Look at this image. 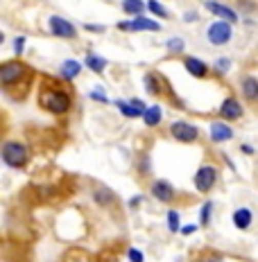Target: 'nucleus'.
<instances>
[{"mask_svg": "<svg viewBox=\"0 0 258 262\" xmlns=\"http://www.w3.org/2000/svg\"><path fill=\"white\" fill-rule=\"evenodd\" d=\"M41 106L50 113H66L70 106V97L66 91H59V89H52V91H43L41 95Z\"/></svg>", "mask_w": 258, "mask_h": 262, "instance_id": "obj_1", "label": "nucleus"}, {"mask_svg": "<svg viewBox=\"0 0 258 262\" xmlns=\"http://www.w3.org/2000/svg\"><path fill=\"white\" fill-rule=\"evenodd\" d=\"M3 163L14 170H21L27 163V147L23 143H16V140H9V143L3 145Z\"/></svg>", "mask_w": 258, "mask_h": 262, "instance_id": "obj_2", "label": "nucleus"}, {"mask_svg": "<svg viewBox=\"0 0 258 262\" xmlns=\"http://www.w3.org/2000/svg\"><path fill=\"white\" fill-rule=\"evenodd\" d=\"M25 77V66L21 61H5L0 66V81L3 86H12V84H18L21 79Z\"/></svg>", "mask_w": 258, "mask_h": 262, "instance_id": "obj_3", "label": "nucleus"}, {"mask_svg": "<svg viewBox=\"0 0 258 262\" xmlns=\"http://www.w3.org/2000/svg\"><path fill=\"white\" fill-rule=\"evenodd\" d=\"M215 181H217V170L213 165H208V163L195 172V188L200 190V192H204V194L211 192Z\"/></svg>", "mask_w": 258, "mask_h": 262, "instance_id": "obj_4", "label": "nucleus"}, {"mask_svg": "<svg viewBox=\"0 0 258 262\" xmlns=\"http://www.w3.org/2000/svg\"><path fill=\"white\" fill-rule=\"evenodd\" d=\"M208 41L213 43V46H227L229 41H231V25H229V20H215L211 27H208Z\"/></svg>", "mask_w": 258, "mask_h": 262, "instance_id": "obj_5", "label": "nucleus"}, {"mask_svg": "<svg viewBox=\"0 0 258 262\" xmlns=\"http://www.w3.org/2000/svg\"><path fill=\"white\" fill-rule=\"evenodd\" d=\"M170 134H172V138L179 140V143H193V140H197V136H200V129H197L195 124L179 120V122H174L172 127H170Z\"/></svg>", "mask_w": 258, "mask_h": 262, "instance_id": "obj_6", "label": "nucleus"}, {"mask_svg": "<svg viewBox=\"0 0 258 262\" xmlns=\"http://www.w3.org/2000/svg\"><path fill=\"white\" fill-rule=\"evenodd\" d=\"M48 27H50V32L54 36H62V39H75V36H77L75 25L70 23V20L62 18V16H52V18L48 20Z\"/></svg>", "mask_w": 258, "mask_h": 262, "instance_id": "obj_7", "label": "nucleus"}, {"mask_svg": "<svg viewBox=\"0 0 258 262\" xmlns=\"http://www.w3.org/2000/svg\"><path fill=\"white\" fill-rule=\"evenodd\" d=\"M118 30H131V32H158L161 25L156 23L154 18H145V16H136L134 20H125V23H118Z\"/></svg>", "mask_w": 258, "mask_h": 262, "instance_id": "obj_8", "label": "nucleus"}, {"mask_svg": "<svg viewBox=\"0 0 258 262\" xmlns=\"http://www.w3.org/2000/svg\"><path fill=\"white\" fill-rule=\"evenodd\" d=\"M206 9L211 14H215L220 20H229V23H238V14L233 12L231 7H227V5L217 3V0H208L206 3Z\"/></svg>", "mask_w": 258, "mask_h": 262, "instance_id": "obj_9", "label": "nucleus"}, {"mask_svg": "<svg viewBox=\"0 0 258 262\" xmlns=\"http://www.w3.org/2000/svg\"><path fill=\"white\" fill-rule=\"evenodd\" d=\"M220 116L224 120H240L243 118V104H240L235 97H227L220 106Z\"/></svg>", "mask_w": 258, "mask_h": 262, "instance_id": "obj_10", "label": "nucleus"}, {"mask_svg": "<svg viewBox=\"0 0 258 262\" xmlns=\"http://www.w3.org/2000/svg\"><path fill=\"white\" fill-rule=\"evenodd\" d=\"M152 196L161 204H168V201L174 199V188L168 181H154L152 183Z\"/></svg>", "mask_w": 258, "mask_h": 262, "instance_id": "obj_11", "label": "nucleus"}, {"mask_svg": "<svg viewBox=\"0 0 258 262\" xmlns=\"http://www.w3.org/2000/svg\"><path fill=\"white\" fill-rule=\"evenodd\" d=\"M233 138V131L229 124L224 122H213L211 124V140L213 143H227V140Z\"/></svg>", "mask_w": 258, "mask_h": 262, "instance_id": "obj_12", "label": "nucleus"}, {"mask_svg": "<svg viewBox=\"0 0 258 262\" xmlns=\"http://www.w3.org/2000/svg\"><path fill=\"white\" fill-rule=\"evenodd\" d=\"M186 70H188L193 77H206L208 75V66L202 61V59H197V57H188L186 59Z\"/></svg>", "mask_w": 258, "mask_h": 262, "instance_id": "obj_13", "label": "nucleus"}, {"mask_svg": "<svg viewBox=\"0 0 258 262\" xmlns=\"http://www.w3.org/2000/svg\"><path fill=\"white\" fill-rule=\"evenodd\" d=\"M251 222H254V215H251L249 208H238L233 212V226L240 228V231H247L251 226Z\"/></svg>", "mask_w": 258, "mask_h": 262, "instance_id": "obj_14", "label": "nucleus"}, {"mask_svg": "<svg viewBox=\"0 0 258 262\" xmlns=\"http://www.w3.org/2000/svg\"><path fill=\"white\" fill-rule=\"evenodd\" d=\"M163 113H161V106H147L145 113H143V122H145V127H156L158 122H161Z\"/></svg>", "mask_w": 258, "mask_h": 262, "instance_id": "obj_15", "label": "nucleus"}, {"mask_svg": "<svg viewBox=\"0 0 258 262\" xmlns=\"http://www.w3.org/2000/svg\"><path fill=\"white\" fill-rule=\"evenodd\" d=\"M80 70H82V66L75 61V59H68V61H64V66H62V77L66 81H73L75 77H80Z\"/></svg>", "mask_w": 258, "mask_h": 262, "instance_id": "obj_16", "label": "nucleus"}, {"mask_svg": "<svg viewBox=\"0 0 258 262\" xmlns=\"http://www.w3.org/2000/svg\"><path fill=\"white\" fill-rule=\"evenodd\" d=\"M86 66H89V70H93V73H102L107 68V59L95 52H89L86 54Z\"/></svg>", "mask_w": 258, "mask_h": 262, "instance_id": "obj_17", "label": "nucleus"}, {"mask_svg": "<svg viewBox=\"0 0 258 262\" xmlns=\"http://www.w3.org/2000/svg\"><path fill=\"white\" fill-rule=\"evenodd\" d=\"M243 95L249 97V100H258V79L256 77L243 79Z\"/></svg>", "mask_w": 258, "mask_h": 262, "instance_id": "obj_18", "label": "nucleus"}, {"mask_svg": "<svg viewBox=\"0 0 258 262\" xmlns=\"http://www.w3.org/2000/svg\"><path fill=\"white\" fill-rule=\"evenodd\" d=\"M147 3H143V0H123V9L127 14H134V16H141V12L145 9Z\"/></svg>", "mask_w": 258, "mask_h": 262, "instance_id": "obj_19", "label": "nucleus"}, {"mask_svg": "<svg viewBox=\"0 0 258 262\" xmlns=\"http://www.w3.org/2000/svg\"><path fill=\"white\" fill-rule=\"evenodd\" d=\"M118 108H120V113H123L125 118H143V111L138 106L131 104V102H129V104H127V102H118Z\"/></svg>", "mask_w": 258, "mask_h": 262, "instance_id": "obj_20", "label": "nucleus"}, {"mask_svg": "<svg viewBox=\"0 0 258 262\" xmlns=\"http://www.w3.org/2000/svg\"><path fill=\"white\" fill-rule=\"evenodd\" d=\"M211 210H213V201H206L200 210V224L202 226H208V224H211Z\"/></svg>", "mask_w": 258, "mask_h": 262, "instance_id": "obj_21", "label": "nucleus"}, {"mask_svg": "<svg viewBox=\"0 0 258 262\" xmlns=\"http://www.w3.org/2000/svg\"><path fill=\"white\" fill-rule=\"evenodd\" d=\"M143 84H145L147 93H152V95H158V84H156V75L147 73V75H145V79H143Z\"/></svg>", "mask_w": 258, "mask_h": 262, "instance_id": "obj_22", "label": "nucleus"}, {"mask_svg": "<svg viewBox=\"0 0 258 262\" xmlns=\"http://www.w3.org/2000/svg\"><path fill=\"white\" fill-rule=\"evenodd\" d=\"M147 9H150L152 14H156V16H161V18H168V12H166V7H163L158 0H147Z\"/></svg>", "mask_w": 258, "mask_h": 262, "instance_id": "obj_23", "label": "nucleus"}, {"mask_svg": "<svg viewBox=\"0 0 258 262\" xmlns=\"http://www.w3.org/2000/svg\"><path fill=\"white\" fill-rule=\"evenodd\" d=\"M168 228L172 233H179L181 231V226H179V212L177 210H170L168 212Z\"/></svg>", "mask_w": 258, "mask_h": 262, "instance_id": "obj_24", "label": "nucleus"}, {"mask_svg": "<svg viewBox=\"0 0 258 262\" xmlns=\"http://www.w3.org/2000/svg\"><path fill=\"white\" fill-rule=\"evenodd\" d=\"M95 199H97V204H109L111 201V192H107V190H97L95 192Z\"/></svg>", "mask_w": 258, "mask_h": 262, "instance_id": "obj_25", "label": "nucleus"}, {"mask_svg": "<svg viewBox=\"0 0 258 262\" xmlns=\"http://www.w3.org/2000/svg\"><path fill=\"white\" fill-rule=\"evenodd\" d=\"M25 36H16V39H14V52L16 54H18V57H21V54H23V48H25Z\"/></svg>", "mask_w": 258, "mask_h": 262, "instance_id": "obj_26", "label": "nucleus"}, {"mask_svg": "<svg viewBox=\"0 0 258 262\" xmlns=\"http://www.w3.org/2000/svg\"><path fill=\"white\" fill-rule=\"evenodd\" d=\"M168 50L181 52V50H184V41H181V39H170V41H168Z\"/></svg>", "mask_w": 258, "mask_h": 262, "instance_id": "obj_27", "label": "nucleus"}, {"mask_svg": "<svg viewBox=\"0 0 258 262\" xmlns=\"http://www.w3.org/2000/svg\"><path fill=\"white\" fill-rule=\"evenodd\" d=\"M127 258H129V262H143V253L138 249H129L127 251Z\"/></svg>", "mask_w": 258, "mask_h": 262, "instance_id": "obj_28", "label": "nucleus"}, {"mask_svg": "<svg viewBox=\"0 0 258 262\" xmlns=\"http://www.w3.org/2000/svg\"><path fill=\"white\" fill-rule=\"evenodd\" d=\"M89 97H91V100H95V102H102V104H109V97H104L100 91H91Z\"/></svg>", "mask_w": 258, "mask_h": 262, "instance_id": "obj_29", "label": "nucleus"}, {"mask_svg": "<svg viewBox=\"0 0 258 262\" xmlns=\"http://www.w3.org/2000/svg\"><path fill=\"white\" fill-rule=\"evenodd\" d=\"M229 66H231V63H229V59H227V57H222V59H217L215 68H220V70H227V68H229Z\"/></svg>", "mask_w": 258, "mask_h": 262, "instance_id": "obj_30", "label": "nucleus"}, {"mask_svg": "<svg viewBox=\"0 0 258 262\" xmlns=\"http://www.w3.org/2000/svg\"><path fill=\"white\" fill-rule=\"evenodd\" d=\"M195 228H197V226H184V228H181V233H184V235H190Z\"/></svg>", "mask_w": 258, "mask_h": 262, "instance_id": "obj_31", "label": "nucleus"}, {"mask_svg": "<svg viewBox=\"0 0 258 262\" xmlns=\"http://www.w3.org/2000/svg\"><path fill=\"white\" fill-rule=\"evenodd\" d=\"M243 151H245V154H254V147H251V145H243Z\"/></svg>", "mask_w": 258, "mask_h": 262, "instance_id": "obj_32", "label": "nucleus"}, {"mask_svg": "<svg viewBox=\"0 0 258 262\" xmlns=\"http://www.w3.org/2000/svg\"><path fill=\"white\" fill-rule=\"evenodd\" d=\"M86 30H89V32H102V27H95V25H86Z\"/></svg>", "mask_w": 258, "mask_h": 262, "instance_id": "obj_33", "label": "nucleus"}]
</instances>
